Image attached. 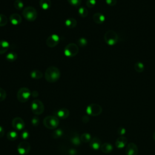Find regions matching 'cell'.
<instances>
[{
	"label": "cell",
	"mask_w": 155,
	"mask_h": 155,
	"mask_svg": "<svg viewBox=\"0 0 155 155\" xmlns=\"http://www.w3.org/2000/svg\"><path fill=\"white\" fill-rule=\"evenodd\" d=\"M31 109L33 114L36 115L41 114L44 111V105L42 101L39 99H35L31 104Z\"/></svg>",
	"instance_id": "obj_6"
},
{
	"label": "cell",
	"mask_w": 155,
	"mask_h": 155,
	"mask_svg": "<svg viewBox=\"0 0 155 155\" xmlns=\"http://www.w3.org/2000/svg\"><path fill=\"white\" fill-rule=\"evenodd\" d=\"M31 94V91L28 88L22 87L19 88V90L18 91L16 96H17L18 100L19 102H25L29 99Z\"/></svg>",
	"instance_id": "obj_5"
},
{
	"label": "cell",
	"mask_w": 155,
	"mask_h": 155,
	"mask_svg": "<svg viewBox=\"0 0 155 155\" xmlns=\"http://www.w3.org/2000/svg\"><path fill=\"white\" fill-rule=\"evenodd\" d=\"M68 3L74 7H78L81 4V0H67Z\"/></svg>",
	"instance_id": "obj_32"
},
{
	"label": "cell",
	"mask_w": 155,
	"mask_h": 155,
	"mask_svg": "<svg viewBox=\"0 0 155 155\" xmlns=\"http://www.w3.org/2000/svg\"><path fill=\"white\" fill-rule=\"evenodd\" d=\"M5 58L9 62H13L17 59L18 55L15 52L10 51L7 53V54L5 56Z\"/></svg>",
	"instance_id": "obj_23"
},
{
	"label": "cell",
	"mask_w": 155,
	"mask_h": 155,
	"mask_svg": "<svg viewBox=\"0 0 155 155\" xmlns=\"http://www.w3.org/2000/svg\"><path fill=\"white\" fill-rule=\"evenodd\" d=\"M30 76L33 79H39L43 76V74L39 70H33L30 72Z\"/></svg>",
	"instance_id": "obj_21"
},
{
	"label": "cell",
	"mask_w": 155,
	"mask_h": 155,
	"mask_svg": "<svg viewBox=\"0 0 155 155\" xmlns=\"http://www.w3.org/2000/svg\"><path fill=\"white\" fill-rule=\"evenodd\" d=\"M37 15V11L33 7H26L22 10V16L28 21H34L36 19Z\"/></svg>",
	"instance_id": "obj_3"
},
{
	"label": "cell",
	"mask_w": 155,
	"mask_h": 155,
	"mask_svg": "<svg viewBox=\"0 0 155 155\" xmlns=\"http://www.w3.org/2000/svg\"><path fill=\"white\" fill-rule=\"evenodd\" d=\"M18 134L16 131H9L7 133V137L9 140L13 141L15 140L18 138Z\"/></svg>",
	"instance_id": "obj_24"
},
{
	"label": "cell",
	"mask_w": 155,
	"mask_h": 155,
	"mask_svg": "<svg viewBox=\"0 0 155 155\" xmlns=\"http://www.w3.org/2000/svg\"><path fill=\"white\" fill-rule=\"evenodd\" d=\"M102 111L101 106L97 104H91L86 108L87 113L91 116H97Z\"/></svg>",
	"instance_id": "obj_7"
},
{
	"label": "cell",
	"mask_w": 155,
	"mask_h": 155,
	"mask_svg": "<svg viewBox=\"0 0 155 155\" xmlns=\"http://www.w3.org/2000/svg\"><path fill=\"white\" fill-rule=\"evenodd\" d=\"M117 133L120 136H124L126 133V129L123 127H119L117 129Z\"/></svg>",
	"instance_id": "obj_35"
},
{
	"label": "cell",
	"mask_w": 155,
	"mask_h": 155,
	"mask_svg": "<svg viewBox=\"0 0 155 155\" xmlns=\"http://www.w3.org/2000/svg\"><path fill=\"white\" fill-rule=\"evenodd\" d=\"M153 139H154V140L155 141V131H154V133H153Z\"/></svg>",
	"instance_id": "obj_43"
},
{
	"label": "cell",
	"mask_w": 155,
	"mask_h": 155,
	"mask_svg": "<svg viewBox=\"0 0 155 155\" xmlns=\"http://www.w3.org/2000/svg\"><path fill=\"white\" fill-rule=\"evenodd\" d=\"M55 114H56V117L64 119H66L68 117V116L70 114V112L68 109L62 108H61V109L58 110V111H56L55 112Z\"/></svg>",
	"instance_id": "obj_14"
},
{
	"label": "cell",
	"mask_w": 155,
	"mask_h": 155,
	"mask_svg": "<svg viewBox=\"0 0 155 155\" xmlns=\"http://www.w3.org/2000/svg\"><path fill=\"white\" fill-rule=\"evenodd\" d=\"M30 148H31V146L30 143L24 140L18 144L17 147V150L19 154L26 155L29 153Z\"/></svg>",
	"instance_id": "obj_9"
},
{
	"label": "cell",
	"mask_w": 155,
	"mask_h": 155,
	"mask_svg": "<svg viewBox=\"0 0 155 155\" xmlns=\"http://www.w3.org/2000/svg\"><path fill=\"white\" fill-rule=\"evenodd\" d=\"M78 45L81 47H85L87 44H88V41L87 40L84 38H81L78 39Z\"/></svg>",
	"instance_id": "obj_30"
},
{
	"label": "cell",
	"mask_w": 155,
	"mask_h": 155,
	"mask_svg": "<svg viewBox=\"0 0 155 155\" xmlns=\"http://www.w3.org/2000/svg\"><path fill=\"white\" fill-rule=\"evenodd\" d=\"M144 68V65L142 62L138 61L134 64V70L138 73H142V71H143Z\"/></svg>",
	"instance_id": "obj_25"
},
{
	"label": "cell",
	"mask_w": 155,
	"mask_h": 155,
	"mask_svg": "<svg viewBox=\"0 0 155 155\" xmlns=\"http://www.w3.org/2000/svg\"><path fill=\"white\" fill-rule=\"evenodd\" d=\"M60 38L58 35L52 34L49 36L46 40V44L48 47H54L59 42Z\"/></svg>",
	"instance_id": "obj_10"
},
{
	"label": "cell",
	"mask_w": 155,
	"mask_h": 155,
	"mask_svg": "<svg viewBox=\"0 0 155 155\" xmlns=\"http://www.w3.org/2000/svg\"><path fill=\"white\" fill-rule=\"evenodd\" d=\"M139 152L137 145L134 143H129L125 148L126 155H137Z\"/></svg>",
	"instance_id": "obj_12"
},
{
	"label": "cell",
	"mask_w": 155,
	"mask_h": 155,
	"mask_svg": "<svg viewBox=\"0 0 155 155\" xmlns=\"http://www.w3.org/2000/svg\"><path fill=\"white\" fill-rule=\"evenodd\" d=\"M44 126L48 129H55L59 124V120L56 116H48L43 120Z\"/></svg>",
	"instance_id": "obj_4"
},
{
	"label": "cell",
	"mask_w": 155,
	"mask_h": 155,
	"mask_svg": "<svg viewBox=\"0 0 155 155\" xmlns=\"http://www.w3.org/2000/svg\"><path fill=\"white\" fill-rule=\"evenodd\" d=\"M93 20L97 24H101L105 21V16L101 13L97 12L93 15Z\"/></svg>",
	"instance_id": "obj_17"
},
{
	"label": "cell",
	"mask_w": 155,
	"mask_h": 155,
	"mask_svg": "<svg viewBox=\"0 0 155 155\" xmlns=\"http://www.w3.org/2000/svg\"><path fill=\"white\" fill-rule=\"evenodd\" d=\"M72 143L76 145H78L81 143V139L78 136H74L71 139Z\"/></svg>",
	"instance_id": "obj_31"
},
{
	"label": "cell",
	"mask_w": 155,
	"mask_h": 155,
	"mask_svg": "<svg viewBox=\"0 0 155 155\" xmlns=\"http://www.w3.org/2000/svg\"><path fill=\"white\" fill-rule=\"evenodd\" d=\"M10 47L9 43L5 40L0 41V54H4L7 51Z\"/></svg>",
	"instance_id": "obj_19"
},
{
	"label": "cell",
	"mask_w": 155,
	"mask_h": 155,
	"mask_svg": "<svg viewBox=\"0 0 155 155\" xmlns=\"http://www.w3.org/2000/svg\"><path fill=\"white\" fill-rule=\"evenodd\" d=\"M101 140L97 137L92 138L90 142V147L94 150H98L101 148Z\"/></svg>",
	"instance_id": "obj_15"
},
{
	"label": "cell",
	"mask_w": 155,
	"mask_h": 155,
	"mask_svg": "<svg viewBox=\"0 0 155 155\" xmlns=\"http://www.w3.org/2000/svg\"><path fill=\"white\" fill-rule=\"evenodd\" d=\"M28 137H29V133L27 130H24V131H22V133H21V137L24 140L27 139Z\"/></svg>",
	"instance_id": "obj_37"
},
{
	"label": "cell",
	"mask_w": 155,
	"mask_h": 155,
	"mask_svg": "<svg viewBox=\"0 0 155 155\" xmlns=\"http://www.w3.org/2000/svg\"><path fill=\"white\" fill-rule=\"evenodd\" d=\"M65 25L67 27L69 28H73L76 27L77 25V21L73 18H67L65 21Z\"/></svg>",
	"instance_id": "obj_20"
},
{
	"label": "cell",
	"mask_w": 155,
	"mask_h": 155,
	"mask_svg": "<svg viewBox=\"0 0 155 155\" xmlns=\"http://www.w3.org/2000/svg\"><path fill=\"white\" fill-rule=\"evenodd\" d=\"M44 76L47 82L53 83L59 79L61 77V71L58 67L55 66H50L46 69Z\"/></svg>",
	"instance_id": "obj_1"
},
{
	"label": "cell",
	"mask_w": 155,
	"mask_h": 155,
	"mask_svg": "<svg viewBox=\"0 0 155 155\" xmlns=\"http://www.w3.org/2000/svg\"><path fill=\"white\" fill-rule=\"evenodd\" d=\"M127 143V138L124 136H120L117 138L115 142V145L117 148H124Z\"/></svg>",
	"instance_id": "obj_13"
},
{
	"label": "cell",
	"mask_w": 155,
	"mask_h": 155,
	"mask_svg": "<svg viewBox=\"0 0 155 155\" xmlns=\"http://www.w3.org/2000/svg\"><path fill=\"white\" fill-rule=\"evenodd\" d=\"M13 5L16 9L20 10L24 7V3L21 0H15L14 1Z\"/></svg>",
	"instance_id": "obj_28"
},
{
	"label": "cell",
	"mask_w": 155,
	"mask_h": 155,
	"mask_svg": "<svg viewBox=\"0 0 155 155\" xmlns=\"http://www.w3.org/2000/svg\"><path fill=\"white\" fill-rule=\"evenodd\" d=\"M7 96V93L5 90L2 88H0V101H4Z\"/></svg>",
	"instance_id": "obj_33"
},
{
	"label": "cell",
	"mask_w": 155,
	"mask_h": 155,
	"mask_svg": "<svg viewBox=\"0 0 155 155\" xmlns=\"http://www.w3.org/2000/svg\"><path fill=\"white\" fill-rule=\"evenodd\" d=\"M96 4V0H87L86 5L89 8H93Z\"/></svg>",
	"instance_id": "obj_34"
},
{
	"label": "cell",
	"mask_w": 155,
	"mask_h": 155,
	"mask_svg": "<svg viewBox=\"0 0 155 155\" xmlns=\"http://www.w3.org/2000/svg\"><path fill=\"white\" fill-rule=\"evenodd\" d=\"M7 24V18L5 15L0 14V27H4Z\"/></svg>",
	"instance_id": "obj_29"
},
{
	"label": "cell",
	"mask_w": 155,
	"mask_h": 155,
	"mask_svg": "<svg viewBox=\"0 0 155 155\" xmlns=\"http://www.w3.org/2000/svg\"><path fill=\"white\" fill-rule=\"evenodd\" d=\"M10 21L11 22L12 24L14 25H19V24H21V22H22V18L21 16L18 14V13H13L10 16L9 18Z\"/></svg>",
	"instance_id": "obj_16"
},
{
	"label": "cell",
	"mask_w": 155,
	"mask_h": 155,
	"mask_svg": "<svg viewBox=\"0 0 155 155\" xmlns=\"http://www.w3.org/2000/svg\"><path fill=\"white\" fill-rule=\"evenodd\" d=\"M90 120V117L88 116H84L82 117V121L84 122H88Z\"/></svg>",
	"instance_id": "obj_40"
},
{
	"label": "cell",
	"mask_w": 155,
	"mask_h": 155,
	"mask_svg": "<svg viewBox=\"0 0 155 155\" xmlns=\"http://www.w3.org/2000/svg\"><path fill=\"white\" fill-rule=\"evenodd\" d=\"M4 135V130L3 128V127H2L0 125V137H3Z\"/></svg>",
	"instance_id": "obj_41"
},
{
	"label": "cell",
	"mask_w": 155,
	"mask_h": 155,
	"mask_svg": "<svg viewBox=\"0 0 155 155\" xmlns=\"http://www.w3.org/2000/svg\"><path fill=\"white\" fill-rule=\"evenodd\" d=\"M105 2L110 6H114L117 4V0H105Z\"/></svg>",
	"instance_id": "obj_39"
},
{
	"label": "cell",
	"mask_w": 155,
	"mask_h": 155,
	"mask_svg": "<svg viewBox=\"0 0 155 155\" xmlns=\"http://www.w3.org/2000/svg\"><path fill=\"white\" fill-rule=\"evenodd\" d=\"M12 125L13 128L16 131H21L25 127V123L22 119L19 117H15L12 122Z\"/></svg>",
	"instance_id": "obj_11"
},
{
	"label": "cell",
	"mask_w": 155,
	"mask_h": 155,
	"mask_svg": "<svg viewBox=\"0 0 155 155\" xmlns=\"http://www.w3.org/2000/svg\"><path fill=\"white\" fill-rule=\"evenodd\" d=\"M79 52V47L78 46L74 44L70 43L67 45L64 48V54L67 57H73L75 56Z\"/></svg>",
	"instance_id": "obj_8"
},
{
	"label": "cell",
	"mask_w": 155,
	"mask_h": 155,
	"mask_svg": "<svg viewBox=\"0 0 155 155\" xmlns=\"http://www.w3.org/2000/svg\"><path fill=\"white\" fill-rule=\"evenodd\" d=\"M104 38L105 43L110 46L114 45L119 41L118 35L116 31L112 30L107 31Z\"/></svg>",
	"instance_id": "obj_2"
},
{
	"label": "cell",
	"mask_w": 155,
	"mask_h": 155,
	"mask_svg": "<svg viewBox=\"0 0 155 155\" xmlns=\"http://www.w3.org/2000/svg\"><path fill=\"white\" fill-rule=\"evenodd\" d=\"M100 149L104 153H110L113 151V147L110 143H104L101 145Z\"/></svg>",
	"instance_id": "obj_18"
},
{
	"label": "cell",
	"mask_w": 155,
	"mask_h": 155,
	"mask_svg": "<svg viewBox=\"0 0 155 155\" xmlns=\"http://www.w3.org/2000/svg\"><path fill=\"white\" fill-rule=\"evenodd\" d=\"M31 95H32L34 97H36V96H38V91H33L31 93Z\"/></svg>",
	"instance_id": "obj_42"
},
{
	"label": "cell",
	"mask_w": 155,
	"mask_h": 155,
	"mask_svg": "<svg viewBox=\"0 0 155 155\" xmlns=\"http://www.w3.org/2000/svg\"><path fill=\"white\" fill-rule=\"evenodd\" d=\"M80 139H81V142L86 143V142H90V140H91V135L89 133H83L81 136Z\"/></svg>",
	"instance_id": "obj_26"
},
{
	"label": "cell",
	"mask_w": 155,
	"mask_h": 155,
	"mask_svg": "<svg viewBox=\"0 0 155 155\" xmlns=\"http://www.w3.org/2000/svg\"><path fill=\"white\" fill-rule=\"evenodd\" d=\"M78 13L82 18H85L88 15V10L86 8L84 7H81L78 9Z\"/></svg>",
	"instance_id": "obj_27"
},
{
	"label": "cell",
	"mask_w": 155,
	"mask_h": 155,
	"mask_svg": "<svg viewBox=\"0 0 155 155\" xmlns=\"http://www.w3.org/2000/svg\"><path fill=\"white\" fill-rule=\"evenodd\" d=\"M39 5L43 10H48L51 5L50 0H40Z\"/></svg>",
	"instance_id": "obj_22"
},
{
	"label": "cell",
	"mask_w": 155,
	"mask_h": 155,
	"mask_svg": "<svg viewBox=\"0 0 155 155\" xmlns=\"http://www.w3.org/2000/svg\"><path fill=\"white\" fill-rule=\"evenodd\" d=\"M62 135V131L61 129L54 131L53 133V136H55V137H59Z\"/></svg>",
	"instance_id": "obj_38"
},
{
	"label": "cell",
	"mask_w": 155,
	"mask_h": 155,
	"mask_svg": "<svg viewBox=\"0 0 155 155\" xmlns=\"http://www.w3.org/2000/svg\"><path fill=\"white\" fill-rule=\"evenodd\" d=\"M32 125L35 127H36L39 124V120L38 119V117L35 116V117H33L32 119H31V121Z\"/></svg>",
	"instance_id": "obj_36"
}]
</instances>
